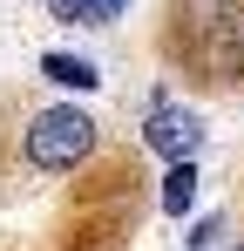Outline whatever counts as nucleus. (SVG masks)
Listing matches in <instances>:
<instances>
[{
	"label": "nucleus",
	"instance_id": "obj_1",
	"mask_svg": "<svg viewBox=\"0 0 244 251\" xmlns=\"http://www.w3.org/2000/svg\"><path fill=\"white\" fill-rule=\"evenodd\" d=\"M95 156V123L81 116V109H41L34 123H27V163L34 170H81Z\"/></svg>",
	"mask_w": 244,
	"mask_h": 251
},
{
	"label": "nucleus",
	"instance_id": "obj_2",
	"mask_svg": "<svg viewBox=\"0 0 244 251\" xmlns=\"http://www.w3.org/2000/svg\"><path fill=\"white\" fill-rule=\"evenodd\" d=\"M143 143L156 150V156H170V163H190L203 150V123L190 116V109H170V102H156V116L143 123Z\"/></svg>",
	"mask_w": 244,
	"mask_h": 251
},
{
	"label": "nucleus",
	"instance_id": "obj_3",
	"mask_svg": "<svg viewBox=\"0 0 244 251\" xmlns=\"http://www.w3.org/2000/svg\"><path fill=\"white\" fill-rule=\"evenodd\" d=\"M190 61L203 75H244V14L210 21V34H190Z\"/></svg>",
	"mask_w": 244,
	"mask_h": 251
},
{
	"label": "nucleus",
	"instance_id": "obj_4",
	"mask_svg": "<svg viewBox=\"0 0 244 251\" xmlns=\"http://www.w3.org/2000/svg\"><path fill=\"white\" fill-rule=\"evenodd\" d=\"M41 75H48L54 88H75V95H88V88L102 82L88 54H41Z\"/></svg>",
	"mask_w": 244,
	"mask_h": 251
},
{
	"label": "nucleus",
	"instance_id": "obj_5",
	"mask_svg": "<svg viewBox=\"0 0 244 251\" xmlns=\"http://www.w3.org/2000/svg\"><path fill=\"white\" fill-rule=\"evenodd\" d=\"M197 204V163H170L163 170V217H183Z\"/></svg>",
	"mask_w": 244,
	"mask_h": 251
},
{
	"label": "nucleus",
	"instance_id": "obj_6",
	"mask_svg": "<svg viewBox=\"0 0 244 251\" xmlns=\"http://www.w3.org/2000/svg\"><path fill=\"white\" fill-rule=\"evenodd\" d=\"M217 238H224V217H197L183 245H190V251H217Z\"/></svg>",
	"mask_w": 244,
	"mask_h": 251
},
{
	"label": "nucleus",
	"instance_id": "obj_7",
	"mask_svg": "<svg viewBox=\"0 0 244 251\" xmlns=\"http://www.w3.org/2000/svg\"><path fill=\"white\" fill-rule=\"evenodd\" d=\"M122 7H129V0H88V21H81V27H109V21H122Z\"/></svg>",
	"mask_w": 244,
	"mask_h": 251
},
{
	"label": "nucleus",
	"instance_id": "obj_8",
	"mask_svg": "<svg viewBox=\"0 0 244 251\" xmlns=\"http://www.w3.org/2000/svg\"><path fill=\"white\" fill-rule=\"evenodd\" d=\"M48 14H54V21H75V27H81V21H88V0H48Z\"/></svg>",
	"mask_w": 244,
	"mask_h": 251
},
{
	"label": "nucleus",
	"instance_id": "obj_9",
	"mask_svg": "<svg viewBox=\"0 0 244 251\" xmlns=\"http://www.w3.org/2000/svg\"><path fill=\"white\" fill-rule=\"evenodd\" d=\"M238 251H244V245H238Z\"/></svg>",
	"mask_w": 244,
	"mask_h": 251
}]
</instances>
